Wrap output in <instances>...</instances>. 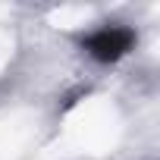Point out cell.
<instances>
[{
    "label": "cell",
    "instance_id": "6da1fadb",
    "mask_svg": "<svg viewBox=\"0 0 160 160\" xmlns=\"http://www.w3.org/2000/svg\"><path fill=\"white\" fill-rule=\"evenodd\" d=\"M135 44V32L132 28H122V25H110V28H101L94 32L88 41H85V50L98 60V63H116L122 60Z\"/></svg>",
    "mask_w": 160,
    "mask_h": 160
}]
</instances>
